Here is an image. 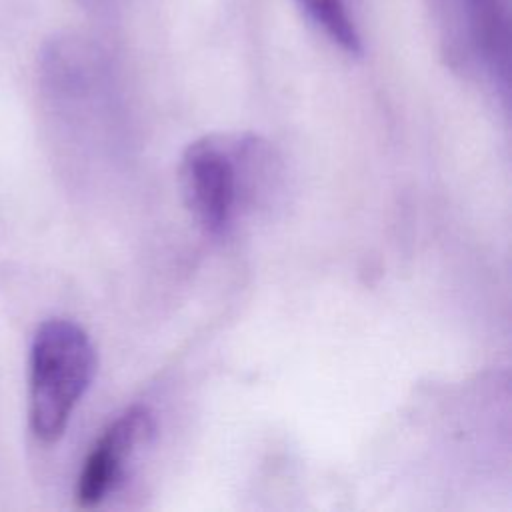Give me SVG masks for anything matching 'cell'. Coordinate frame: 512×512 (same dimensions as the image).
<instances>
[{
  "mask_svg": "<svg viewBox=\"0 0 512 512\" xmlns=\"http://www.w3.org/2000/svg\"><path fill=\"white\" fill-rule=\"evenodd\" d=\"M468 64L476 62L502 90L508 88L510 0H466Z\"/></svg>",
  "mask_w": 512,
  "mask_h": 512,
  "instance_id": "4",
  "label": "cell"
},
{
  "mask_svg": "<svg viewBox=\"0 0 512 512\" xmlns=\"http://www.w3.org/2000/svg\"><path fill=\"white\" fill-rule=\"evenodd\" d=\"M152 430L154 418L146 406L126 408L102 430L78 474V506H98L120 484L128 460Z\"/></svg>",
  "mask_w": 512,
  "mask_h": 512,
  "instance_id": "3",
  "label": "cell"
},
{
  "mask_svg": "<svg viewBox=\"0 0 512 512\" xmlns=\"http://www.w3.org/2000/svg\"><path fill=\"white\" fill-rule=\"evenodd\" d=\"M430 8L438 24L446 54L454 62L468 64L466 0H430Z\"/></svg>",
  "mask_w": 512,
  "mask_h": 512,
  "instance_id": "6",
  "label": "cell"
},
{
  "mask_svg": "<svg viewBox=\"0 0 512 512\" xmlns=\"http://www.w3.org/2000/svg\"><path fill=\"white\" fill-rule=\"evenodd\" d=\"M270 150L254 136L212 134L182 154L180 188L188 210L212 234L228 228L240 206L270 182Z\"/></svg>",
  "mask_w": 512,
  "mask_h": 512,
  "instance_id": "1",
  "label": "cell"
},
{
  "mask_svg": "<svg viewBox=\"0 0 512 512\" xmlns=\"http://www.w3.org/2000/svg\"><path fill=\"white\" fill-rule=\"evenodd\" d=\"M312 24L348 54L362 52V38L348 0H296Z\"/></svg>",
  "mask_w": 512,
  "mask_h": 512,
  "instance_id": "5",
  "label": "cell"
},
{
  "mask_svg": "<svg viewBox=\"0 0 512 512\" xmlns=\"http://www.w3.org/2000/svg\"><path fill=\"white\" fill-rule=\"evenodd\" d=\"M96 372L90 336L72 320L50 318L32 338L28 362V422L34 436L56 442Z\"/></svg>",
  "mask_w": 512,
  "mask_h": 512,
  "instance_id": "2",
  "label": "cell"
}]
</instances>
